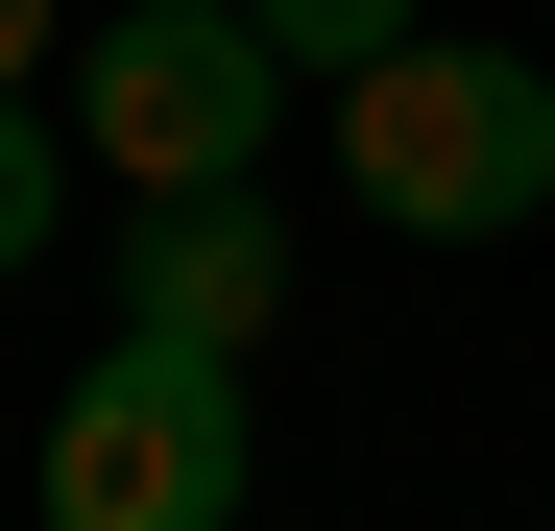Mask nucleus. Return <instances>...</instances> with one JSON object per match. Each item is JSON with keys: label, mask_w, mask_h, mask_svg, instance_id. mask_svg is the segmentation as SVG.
Here are the masks:
<instances>
[{"label": "nucleus", "mask_w": 555, "mask_h": 531, "mask_svg": "<svg viewBox=\"0 0 555 531\" xmlns=\"http://www.w3.org/2000/svg\"><path fill=\"white\" fill-rule=\"evenodd\" d=\"M49 218H73V194H49V121H25V98H0V266H25Z\"/></svg>", "instance_id": "nucleus-6"}, {"label": "nucleus", "mask_w": 555, "mask_h": 531, "mask_svg": "<svg viewBox=\"0 0 555 531\" xmlns=\"http://www.w3.org/2000/svg\"><path fill=\"white\" fill-rule=\"evenodd\" d=\"M338 169H362L411 242H507V218L555 194V73H531V49L411 25L387 73H338Z\"/></svg>", "instance_id": "nucleus-1"}, {"label": "nucleus", "mask_w": 555, "mask_h": 531, "mask_svg": "<svg viewBox=\"0 0 555 531\" xmlns=\"http://www.w3.org/2000/svg\"><path fill=\"white\" fill-rule=\"evenodd\" d=\"M25 507L49 531H242V363L194 338H98L25 435Z\"/></svg>", "instance_id": "nucleus-2"}, {"label": "nucleus", "mask_w": 555, "mask_h": 531, "mask_svg": "<svg viewBox=\"0 0 555 531\" xmlns=\"http://www.w3.org/2000/svg\"><path fill=\"white\" fill-rule=\"evenodd\" d=\"M242 25L291 49V73H387V49H411V0H242Z\"/></svg>", "instance_id": "nucleus-5"}, {"label": "nucleus", "mask_w": 555, "mask_h": 531, "mask_svg": "<svg viewBox=\"0 0 555 531\" xmlns=\"http://www.w3.org/2000/svg\"><path fill=\"white\" fill-rule=\"evenodd\" d=\"M25 73H49V0H0V98H25Z\"/></svg>", "instance_id": "nucleus-7"}, {"label": "nucleus", "mask_w": 555, "mask_h": 531, "mask_svg": "<svg viewBox=\"0 0 555 531\" xmlns=\"http://www.w3.org/2000/svg\"><path fill=\"white\" fill-rule=\"evenodd\" d=\"M266 314H291V218H266V194H121V338L242 363Z\"/></svg>", "instance_id": "nucleus-4"}, {"label": "nucleus", "mask_w": 555, "mask_h": 531, "mask_svg": "<svg viewBox=\"0 0 555 531\" xmlns=\"http://www.w3.org/2000/svg\"><path fill=\"white\" fill-rule=\"evenodd\" d=\"M73 121H98L121 194H266V121H291V49L242 0H121L73 49Z\"/></svg>", "instance_id": "nucleus-3"}]
</instances>
